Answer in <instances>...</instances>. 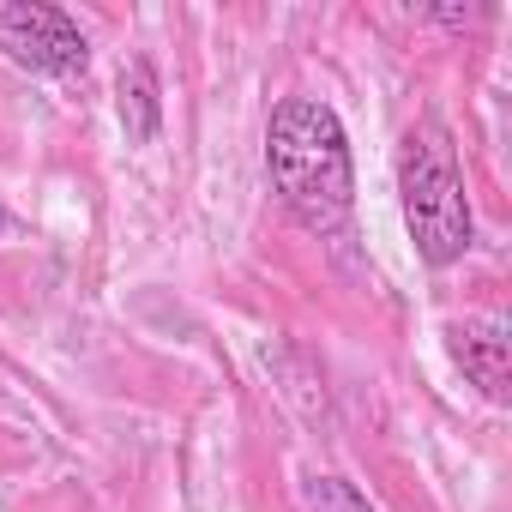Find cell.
I'll list each match as a JSON object with an SVG mask.
<instances>
[{
    "instance_id": "5",
    "label": "cell",
    "mask_w": 512,
    "mask_h": 512,
    "mask_svg": "<svg viewBox=\"0 0 512 512\" xmlns=\"http://www.w3.org/2000/svg\"><path fill=\"white\" fill-rule=\"evenodd\" d=\"M121 127H127V139L133 145H151L157 139V121H163V91H157V67L145 61V55H133L127 67H121Z\"/></svg>"
},
{
    "instance_id": "4",
    "label": "cell",
    "mask_w": 512,
    "mask_h": 512,
    "mask_svg": "<svg viewBox=\"0 0 512 512\" xmlns=\"http://www.w3.org/2000/svg\"><path fill=\"white\" fill-rule=\"evenodd\" d=\"M452 356L464 362V374L488 392V398H506L512 386V362H506V332L494 320H464L452 332Z\"/></svg>"
},
{
    "instance_id": "6",
    "label": "cell",
    "mask_w": 512,
    "mask_h": 512,
    "mask_svg": "<svg viewBox=\"0 0 512 512\" xmlns=\"http://www.w3.org/2000/svg\"><path fill=\"white\" fill-rule=\"evenodd\" d=\"M302 500H308V512H374V506L344 482V476H308Z\"/></svg>"
},
{
    "instance_id": "1",
    "label": "cell",
    "mask_w": 512,
    "mask_h": 512,
    "mask_svg": "<svg viewBox=\"0 0 512 512\" xmlns=\"http://www.w3.org/2000/svg\"><path fill=\"white\" fill-rule=\"evenodd\" d=\"M266 169H272V187H278L284 211L302 229L332 235V229L350 223V211H356V163H350L344 121L320 97H284L272 109Z\"/></svg>"
},
{
    "instance_id": "3",
    "label": "cell",
    "mask_w": 512,
    "mask_h": 512,
    "mask_svg": "<svg viewBox=\"0 0 512 512\" xmlns=\"http://www.w3.org/2000/svg\"><path fill=\"white\" fill-rule=\"evenodd\" d=\"M0 49L7 61L31 67V73H85V37L61 7H43V0H13L0 7Z\"/></svg>"
},
{
    "instance_id": "2",
    "label": "cell",
    "mask_w": 512,
    "mask_h": 512,
    "mask_svg": "<svg viewBox=\"0 0 512 512\" xmlns=\"http://www.w3.org/2000/svg\"><path fill=\"white\" fill-rule=\"evenodd\" d=\"M398 193H404V223L410 241L428 266H452L470 247V199H464V175L452 157V139L422 121L410 127L404 151H398Z\"/></svg>"
}]
</instances>
